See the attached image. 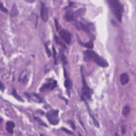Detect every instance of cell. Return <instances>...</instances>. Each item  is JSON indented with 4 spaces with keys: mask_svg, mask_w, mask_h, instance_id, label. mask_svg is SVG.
<instances>
[{
    "mask_svg": "<svg viewBox=\"0 0 136 136\" xmlns=\"http://www.w3.org/2000/svg\"><path fill=\"white\" fill-rule=\"evenodd\" d=\"M68 123L70 124V127H71V128L73 130H76V126L75 125V124L71 120H68Z\"/></svg>",
    "mask_w": 136,
    "mask_h": 136,
    "instance_id": "cell-23",
    "label": "cell"
},
{
    "mask_svg": "<svg viewBox=\"0 0 136 136\" xmlns=\"http://www.w3.org/2000/svg\"><path fill=\"white\" fill-rule=\"evenodd\" d=\"M81 72L82 75V97H86L87 99L91 98V90L87 84V82L85 80V78L83 75V71H82V67H81Z\"/></svg>",
    "mask_w": 136,
    "mask_h": 136,
    "instance_id": "cell-4",
    "label": "cell"
},
{
    "mask_svg": "<svg viewBox=\"0 0 136 136\" xmlns=\"http://www.w3.org/2000/svg\"><path fill=\"white\" fill-rule=\"evenodd\" d=\"M64 86L66 88H70L71 86V82L69 79H66L64 82Z\"/></svg>",
    "mask_w": 136,
    "mask_h": 136,
    "instance_id": "cell-21",
    "label": "cell"
},
{
    "mask_svg": "<svg viewBox=\"0 0 136 136\" xmlns=\"http://www.w3.org/2000/svg\"><path fill=\"white\" fill-rule=\"evenodd\" d=\"M59 113L58 110H50L47 112L46 116L48 118L49 122L53 125H57L59 122Z\"/></svg>",
    "mask_w": 136,
    "mask_h": 136,
    "instance_id": "cell-3",
    "label": "cell"
},
{
    "mask_svg": "<svg viewBox=\"0 0 136 136\" xmlns=\"http://www.w3.org/2000/svg\"><path fill=\"white\" fill-rule=\"evenodd\" d=\"M19 14V11L18 10V8H17L16 5L14 4L12 8H11V12H10V15L12 17H16Z\"/></svg>",
    "mask_w": 136,
    "mask_h": 136,
    "instance_id": "cell-15",
    "label": "cell"
},
{
    "mask_svg": "<svg viewBox=\"0 0 136 136\" xmlns=\"http://www.w3.org/2000/svg\"><path fill=\"white\" fill-rule=\"evenodd\" d=\"M55 26H56V30H57L58 31H59V29H60V26L58 22V21L57 20V19H55Z\"/></svg>",
    "mask_w": 136,
    "mask_h": 136,
    "instance_id": "cell-26",
    "label": "cell"
},
{
    "mask_svg": "<svg viewBox=\"0 0 136 136\" xmlns=\"http://www.w3.org/2000/svg\"><path fill=\"white\" fill-rule=\"evenodd\" d=\"M53 58L54 60V64H57V58H56V52L54 46L53 47Z\"/></svg>",
    "mask_w": 136,
    "mask_h": 136,
    "instance_id": "cell-22",
    "label": "cell"
},
{
    "mask_svg": "<svg viewBox=\"0 0 136 136\" xmlns=\"http://www.w3.org/2000/svg\"><path fill=\"white\" fill-rule=\"evenodd\" d=\"M45 49H46V53L48 56V57H50L51 56V52H50V49L48 48V46H47V45L46 44H45Z\"/></svg>",
    "mask_w": 136,
    "mask_h": 136,
    "instance_id": "cell-25",
    "label": "cell"
},
{
    "mask_svg": "<svg viewBox=\"0 0 136 136\" xmlns=\"http://www.w3.org/2000/svg\"><path fill=\"white\" fill-rule=\"evenodd\" d=\"M120 82L122 85H125L129 81V77L128 75L126 73H122L120 76Z\"/></svg>",
    "mask_w": 136,
    "mask_h": 136,
    "instance_id": "cell-13",
    "label": "cell"
},
{
    "mask_svg": "<svg viewBox=\"0 0 136 136\" xmlns=\"http://www.w3.org/2000/svg\"><path fill=\"white\" fill-rule=\"evenodd\" d=\"M85 12H86V9L85 8H80L77 10L76 12H75V15L76 18L78 17H81L82 16Z\"/></svg>",
    "mask_w": 136,
    "mask_h": 136,
    "instance_id": "cell-17",
    "label": "cell"
},
{
    "mask_svg": "<svg viewBox=\"0 0 136 136\" xmlns=\"http://www.w3.org/2000/svg\"><path fill=\"white\" fill-rule=\"evenodd\" d=\"M57 82L56 80H54L52 82H47L42 85L40 88V91L41 92H46L49 90H52L56 87Z\"/></svg>",
    "mask_w": 136,
    "mask_h": 136,
    "instance_id": "cell-7",
    "label": "cell"
},
{
    "mask_svg": "<svg viewBox=\"0 0 136 136\" xmlns=\"http://www.w3.org/2000/svg\"><path fill=\"white\" fill-rule=\"evenodd\" d=\"M59 35L61 38L67 44H70L71 41V33L65 29L61 30L59 32Z\"/></svg>",
    "mask_w": 136,
    "mask_h": 136,
    "instance_id": "cell-5",
    "label": "cell"
},
{
    "mask_svg": "<svg viewBox=\"0 0 136 136\" xmlns=\"http://www.w3.org/2000/svg\"><path fill=\"white\" fill-rule=\"evenodd\" d=\"M76 18L75 12L71 10H68L65 13L64 19L67 22H71Z\"/></svg>",
    "mask_w": 136,
    "mask_h": 136,
    "instance_id": "cell-8",
    "label": "cell"
},
{
    "mask_svg": "<svg viewBox=\"0 0 136 136\" xmlns=\"http://www.w3.org/2000/svg\"><path fill=\"white\" fill-rule=\"evenodd\" d=\"M84 55L88 58L92 59L95 63L99 66L106 67L109 66V63L104 58L100 57V56L95 52L92 50H84L83 52Z\"/></svg>",
    "mask_w": 136,
    "mask_h": 136,
    "instance_id": "cell-2",
    "label": "cell"
},
{
    "mask_svg": "<svg viewBox=\"0 0 136 136\" xmlns=\"http://www.w3.org/2000/svg\"><path fill=\"white\" fill-rule=\"evenodd\" d=\"M41 16L43 21L46 22L48 19V9L45 4L41 2Z\"/></svg>",
    "mask_w": 136,
    "mask_h": 136,
    "instance_id": "cell-6",
    "label": "cell"
},
{
    "mask_svg": "<svg viewBox=\"0 0 136 136\" xmlns=\"http://www.w3.org/2000/svg\"><path fill=\"white\" fill-rule=\"evenodd\" d=\"M82 99L84 101V103H86V106H87V108L88 113H89V115L90 116V117H91L92 118L93 120V122H94V125H95L96 127L98 128H99V123H98V122L97 120H96V119L95 117H94V115H93V113H92L91 110H90V107H89L88 104L87 103V101H86V100H85V99H84V98H83V97H82Z\"/></svg>",
    "mask_w": 136,
    "mask_h": 136,
    "instance_id": "cell-9",
    "label": "cell"
},
{
    "mask_svg": "<svg viewBox=\"0 0 136 136\" xmlns=\"http://www.w3.org/2000/svg\"><path fill=\"white\" fill-rule=\"evenodd\" d=\"M0 86H1V91L2 92H3V89H4V88H3V84H2V83H1V85H0Z\"/></svg>",
    "mask_w": 136,
    "mask_h": 136,
    "instance_id": "cell-29",
    "label": "cell"
},
{
    "mask_svg": "<svg viewBox=\"0 0 136 136\" xmlns=\"http://www.w3.org/2000/svg\"><path fill=\"white\" fill-rule=\"evenodd\" d=\"M34 118H35V120H36V121H37L38 122V123L41 124L42 126H45V127H47V126L46 125V124H45L44 122H43L39 117H34Z\"/></svg>",
    "mask_w": 136,
    "mask_h": 136,
    "instance_id": "cell-20",
    "label": "cell"
},
{
    "mask_svg": "<svg viewBox=\"0 0 136 136\" xmlns=\"http://www.w3.org/2000/svg\"><path fill=\"white\" fill-rule=\"evenodd\" d=\"M12 95L14 96V98H15V99H16L17 100H18L19 101H24V99H22L20 96H19L18 94H17L16 93V92L15 89H13V90H12Z\"/></svg>",
    "mask_w": 136,
    "mask_h": 136,
    "instance_id": "cell-19",
    "label": "cell"
},
{
    "mask_svg": "<svg viewBox=\"0 0 136 136\" xmlns=\"http://www.w3.org/2000/svg\"><path fill=\"white\" fill-rule=\"evenodd\" d=\"M130 107L129 105H126L124 106L123 109H122V114L123 116L124 117H127L129 115V113L130 112Z\"/></svg>",
    "mask_w": 136,
    "mask_h": 136,
    "instance_id": "cell-16",
    "label": "cell"
},
{
    "mask_svg": "<svg viewBox=\"0 0 136 136\" xmlns=\"http://www.w3.org/2000/svg\"><path fill=\"white\" fill-rule=\"evenodd\" d=\"M27 1L28 2H30V3H32L33 2H34V1Z\"/></svg>",
    "mask_w": 136,
    "mask_h": 136,
    "instance_id": "cell-30",
    "label": "cell"
},
{
    "mask_svg": "<svg viewBox=\"0 0 136 136\" xmlns=\"http://www.w3.org/2000/svg\"><path fill=\"white\" fill-rule=\"evenodd\" d=\"M77 37L78 42V43H79V44H80L81 45H82V46H84V47L88 48L89 49H92V48H93V47H94V44H93V43L92 41L88 42L87 43H83L81 41H80V39H79V36L78 35H77Z\"/></svg>",
    "mask_w": 136,
    "mask_h": 136,
    "instance_id": "cell-12",
    "label": "cell"
},
{
    "mask_svg": "<svg viewBox=\"0 0 136 136\" xmlns=\"http://www.w3.org/2000/svg\"><path fill=\"white\" fill-rule=\"evenodd\" d=\"M62 130H63V131H64V132H65L66 133H67L68 134H70V135H73V133L71 131H70V130H67V129H66V128H62Z\"/></svg>",
    "mask_w": 136,
    "mask_h": 136,
    "instance_id": "cell-27",
    "label": "cell"
},
{
    "mask_svg": "<svg viewBox=\"0 0 136 136\" xmlns=\"http://www.w3.org/2000/svg\"><path fill=\"white\" fill-rule=\"evenodd\" d=\"M25 95L27 96L28 98H32L33 99L34 98H35L33 100L39 102V103H42L43 99L40 97V96L38 94H36L35 93L32 94L25 93Z\"/></svg>",
    "mask_w": 136,
    "mask_h": 136,
    "instance_id": "cell-11",
    "label": "cell"
},
{
    "mask_svg": "<svg viewBox=\"0 0 136 136\" xmlns=\"http://www.w3.org/2000/svg\"><path fill=\"white\" fill-rule=\"evenodd\" d=\"M6 126L7 131L10 134H12L13 133V128L15 127L14 123L12 121H8L7 122Z\"/></svg>",
    "mask_w": 136,
    "mask_h": 136,
    "instance_id": "cell-14",
    "label": "cell"
},
{
    "mask_svg": "<svg viewBox=\"0 0 136 136\" xmlns=\"http://www.w3.org/2000/svg\"><path fill=\"white\" fill-rule=\"evenodd\" d=\"M125 132H126V130H125V128H124V127H122V134H124V133H125Z\"/></svg>",
    "mask_w": 136,
    "mask_h": 136,
    "instance_id": "cell-28",
    "label": "cell"
},
{
    "mask_svg": "<svg viewBox=\"0 0 136 136\" xmlns=\"http://www.w3.org/2000/svg\"><path fill=\"white\" fill-rule=\"evenodd\" d=\"M28 74H29V73H28L27 69H24L22 71L19 77V81H21L23 83H25L28 80Z\"/></svg>",
    "mask_w": 136,
    "mask_h": 136,
    "instance_id": "cell-10",
    "label": "cell"
},
{
    "mask_svg": "<svg viewBox=\"0 0 136 136\" xmlns=\"http://www.w3.org/2000/svg\"><path fill=\"white\" fill-rule=\"evenodd\" d=\"M109 6L112 13L116 16V18L120 22H122L123 7L121 2L117 0H111L108 1Z\"/></svg>",
    "mask_w": 136,
    "mask_h": 136,
    "instance_id": "cell-1",
    "label": "cell"
},
{
    "mask_svg": "<svg viewBox=\"0 0 136 136\" xmlns=\"http://www.w3.org/2000/svg\"><path fill=\"white\" fill-rule=\"evenodd\" d=\"M60 58L61 59L63 62V63L64 65H66L67 64V59L66 58V56H65L64 53H63V50L60 48Z\"/></svg>",
    "mask_w": 136,
    "mask_h": 136,
    "instance_id": "cell-18",
    "label": "cell"
},
{
    "mask_svg": "<svg viewBox=\"0 0 136 136\" xmlns=\"http://www.w3.org/2000/svg\"><path fill=\"white\" fill-rule=\"evenodd\" d=\"M0 9H1V10L2 11H3V12H4L5 13H7V14L8 13V10L6 8H4L3 7V4H2V2H1V8H0Z\"/></svg>",
    "mask_w": 136,
    "mask_h": 136,
    "instance_id": "cell-24",
    "label": "cell"
}]
</instances>
